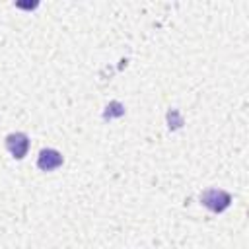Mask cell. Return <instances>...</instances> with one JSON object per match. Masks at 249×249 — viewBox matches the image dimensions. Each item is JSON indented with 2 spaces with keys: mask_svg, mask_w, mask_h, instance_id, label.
Here are the masks:
<instances>
[{
  "mask_svg": "<svg viewBox=\"0 0 249 249\" xmlns=\"http://www.w3.org/2000/svg\"><path fill=\"white\" fill-rule=\"evenodd\" d=\"M200 200H202V204L208 206L210 210H214V212H222V210H226V208L230 206L231 196H230L226 191H220V189H208V191H204V193L200 195Z\"/></svg>",
  "mask_w": 249,
  "mask_h": 249,
  "instance_id": "6da1fadb",
  "label": "cell"
},
{
  "mask_svg": "<svg viewBox=\"0 0 249 249\" xmlns=\"http://www.w3.org/2000/svg\"><path fill=\"white\" fill-rule=\"evenodd\" d=\"M6 148L8 152L16 158V160H21L25 154H27V148H29V140L23 132H12L6 136Z\"/></svg>",
  "mask_w": 249,
  "mask_h": 249,
  "instance_id": "7a4b0ae2",
  "label": "cell"
},
{
  "mask_svg": "<svg viewBox=\"0 0 249 249\" xmlns=\"http://www.w3.org/2000/svg\"><path fill=\"white\" fill-rule=\"evenodd\" d=\"M37 165H39V169H43V171H53V169H56V167L62 165V156H60V152H56V150H53V148H45V150H41V154H39Z\"/></svg>",
  "mask_w": 249,
  "mask_h": 249,
  "instance_id": "3957f363",
  "label": "cell"
},
{
  "mask_svg": "<svg viewBox=\"0 0 249 249\" xmlns=\"http://www.w3.org/2000/svg\"><path fill=\"white\" fill-rule=\"evenodd\" d=\"M123 113H124L123 105H121L119 101H113V103L107 107V111H105V119H111V117H121Z\"/></svg>",
  "mask_w": 249,
  "mask_h": 249,
  "instance_id": "277c9868",
  "label": "cell"
}]
</instances>
